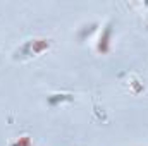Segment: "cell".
<instances>
[{
    "label": "cell",
    "instance_id": "obj_1",
    "mask_svg": "<svg viewBox=\"0 0 148 146\" xmlns=\"http://www.w3.org/2000/svg\"><path fill=\"white\" fill-rule=\"evenodd\" d=\"M50 46H52V40H48V38H33V40H28L24 45H21L14 52V57L16 59L36 57V55H41L43 52H47Z\"/></svg>",
    "mask_w": 148,
    "mask_h": 146
},
{
    "label": "cell",
    "instance_id": "obj_2",
    "mask_svg": "<svg viewBox=\"0 0 148 146\" xmlns=\"http://www.w3.org/2000/svg\"><path fill=\"white\" fill-rule=\"evenodd\" d=\"M112 33H114V29H112V24H105V28L102 29V33H100V38H98V41H97V46H95V50L100 53V55H105V53H109L112 48Z\"/></svg>",
    "mask_w": 148,
    "mask_h": 146
},
{
    "label": "cell",
    "instance_id": "obj_3",
    "mask_svg": "<svg viewBox=\"0 0 148 146\" xmlns=\"http://www.w3.org/2000/svg\"><path fill=\"white\" fill-rule=\"evenodd\" d=\"M9 146H33V138L24 134V136H19L17 139H14Z\"/></svg>",
    "mask_w": 148,
    "mask_h": 146
},
{
    "label": "cell",
    "instance_id": "obj_4",
    "mask_svg": "<svg viewBox=\"0 0 148 146\" xmlns=\"http://www.w3.org/2000/svg\"><path fill=\"white\" fill-rule=\"evenodd\" d=\"M71 100V95H50L48 96V103L52 107H55L57 103H62V102H69Z\"/></svg>",
    "mask_w": 148,
    "mask_h": 146
},
{
    "label": "cell",
    "instance_id": "obj_5",
    "mask_svg": "<svg viewBox=\"0 0 148 146\" xmlns=\"http://www.w3.org/2000/svg\"><path fill=\"white\" fill-rule=\"evenodd\" d=\"M95 29H97V24H95V23H93V24H90V26H84V28L81 29V33H79L81 40H84V38H86V35L90 36V35H91V33H93Z\"/></svg>",
    "mask_w": 148,
    "mask_h": 146
}]
</instances>
